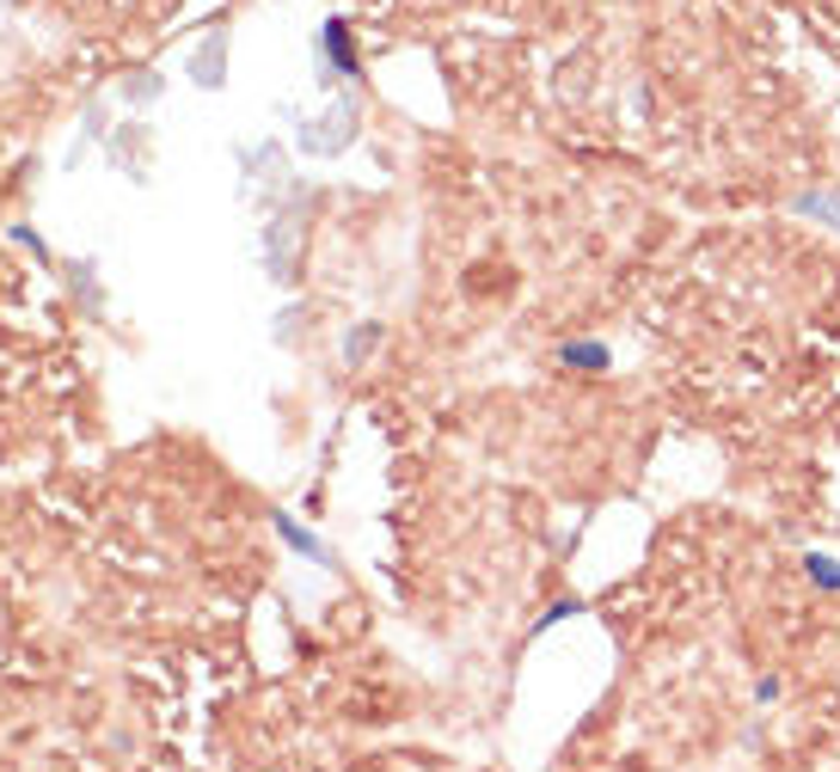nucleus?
<instances>
[{
  "instance_id": "f257e3e1",
  "label": "nucleus",
  "mask_w": 840,
  "mask_h": 772,
  "mask_svg": "<svg viewBox=\"0 0 840 772\" xmlns=\"http://www.w3.org/2000/svg\"><path fill=\"white\" fill-rule=\"evenodd\" d=\"M221 49H228V37H221V32H209V44H197V56H190V80H197V86H221V80H228Z\"/></svg>"
},
{
  "instance_id": "f03ea898",
  "label": "nucleus",
  "mask_w": 840,
  "mask_h": 772,
  "mask_svg": "<svg viewBox=\"0 0 840 772\" xmlns=\"http://www.w3.org/2000/svg\"><path fill=\"white\" fill-rule=\"evenodd\" d=\"M277 534H282V540H289V546H295L301 558H313L319 571H338V558H331L326 546H319V534H307V527H301L295 515H277Z\"/></svg>"
},
{
  "instance_id": "7ed1b4c3",
  "label": "nucleus",
  "mask_w": 840,
  "mask_h": 772,
  "mask_svg": "<svg viewBox=\"0 0 840 772\" xmlns=\"http://www.w3.org/2000/svg\"><path fill=\"white\" fill-rule=\"evenodd\" d=\"M326 56H331V74H357V44H350V32H343V19H326Z\"/></svg>"
},
{
  "instance_id": "20e7f679",
  "label": "nucleus",
  "mask_w": 840,
  "mask_h": 772,
  "mask_svg": "<svg viewBox=\"0 0 840 772\" xmlns=\"http://www.w3.org/2000/svg\"><path fill=\"white\" fill-rule=\"evenodd\" d=\"M62 277H68V289H74V301L86 313H98V301H105V294H98V282H93V264L86 258H74V264H62Z\"/></svg>"
},
{
  "instance_id": "39448f33",
  "label": "nucleus",
  "mask_w": 840,
  "mask_h": 772,
  "mask_svg": "<svg viewBox=\"0 0 840 772\" xmlns=\"http://www.w3.org/2000/svg\"><path fill=\"white\" fill-rule=\"evenodd\" d=\"M160 93H166V80L148 74V68H136V74L124 80V98H129V105H148V98H160Z\"/></svg>"
},
{
  "instance_id": "423d86ee",
  "label": "nucleus",
  "mask_w": 840,
  "mask_h": 772,
  "mask_svg": "<svg viewBox=\"0 0 840 772\" xmlns=\"http://www.w3.org/2000/svg\"><path fill=\"white\" fill-rule=\"evenodd\" d=\"M7 239H13L19 252H32L37 264H49V246H44V233H37V227H25V221H13V227H7Z\"/></svg>"
},
{
  "instance_id": "0eeeda50",
  "label": "nucleus",
  "mask_w": 840,
  "mask_h": 772,
  "mask_svg": "<svg viewBox=\"0 0 840 772\" xmlns=\"http://www.w3.org/2000/svg\"><path fill=\"white\" fill-rule=\"evenodd\" d=\"M564 362H571V369H602L607 350L602 343H564Z\"/></svg>"
},
{
  "instance_id": "6e6552de",
  "label": "nucleus",
  "mask_w": 840,
  "mask_h": 772,
  "mask_svg": "<svg viewBox=\"0 0 840 772\" xmlns=\"http://www.w3.org/2000/svg\"><path fill=\"white\" fill-rule=\"evenodd\" d=\"M369 343H381V325H362L357 338L343 343V362H362V355H369Z\"/></svg>"
},
{
  "instance_id": "1a4fd4ad",
  "label": "nucleus",
  "mask_w": 840,
  "mask_h": 772,
  "mask_svg": "<svg viewBox=\"0 0 840 772\" xmlns=\"http://www.w3.org/2000/svg\"><path fill=\"white\" fill-rule=\"evenodd\" d=\"M80 136H86V141H93V136H105V110H98V98H93L86 110H80Z\"/></svg>"
},
{
  "instance_id": "9d476101",
  "label": "nucleus",
  "mask_w": 840,
  "mask_h": 772,
  "mask_svg": "<svg viewBox=\"0 0 840 772\" xmlns=\"http://www.w3.org/2000/svg\"><path fill=\"white\" fill-rule=\"evenodd\" d=\"M809 576L828 583V588H840V564H828V558H809Z\"/></svg>"
},
{
  "instance_id": "9b49d317",
  "label": "nucleus",
  "mask_w": 840,
  "mask_h": 772,
  "mask_svg": "<svg viewBox=\"0 0 840 772\" xmlns=\"http://www.w3.org/2000/svg\"><path fill=\"white\" fill-rule=\"evenodd\" d=\"M576 613V601H559V607H546V619L534 625V632H546V625H559V619H571Z\"/></svg>"
}]
</instances>
